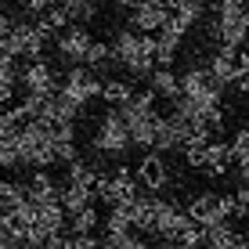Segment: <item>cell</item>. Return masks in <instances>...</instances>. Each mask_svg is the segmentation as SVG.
<instances>
[{
  "instance_id": "obj_11",
  "label": "cell",
  "mask_w": 249,
  "mask_h": 249,
  "mask_svg": "<svg viewBox=\"0 0 249 249\" xmlns=\"http://www.w3.org/2000/svg\"><path fill=\"white\" fill-rule=\"evenodd\" d=\"M188 217L195 220L199 228H210V224H217V220H228L224 213H220V195L217 192H202V195H195L192 202H188Z\"/></svg>"
},
{
  "instance_id": "obj_36",
  "label": "cell",
  "mask_w": 249,
  "mask_h": 249,
  "mask_svg": "<svg viewBox=\"0 0 249 249\" xmlns=\"http://www.w3.org/2000/svg\"><path fill=\"white\" fill-rule=\"evenodd\" d=\"M123 7H141V4H162V0H119Z\"/></svg>"
},
{
  "instance_id": "obj_42",
  "label": "cell",
  "mask_w": 249,
  "mask_h": 249,
  "mask_svg": "<svg viewBox=\"0 0 249 249\" xmlns=\"http://www.w3.org/2000/svg\"><path fill=\"white\" fill-rule=\"evenodd\" d=\"M22 249H29V246H22Z\"/></svg>"
},
{
  "instance_id": "obj_3",
  "label": "cell",
  "mask_w": 249,
  "mask_h": 249,
  "mask_svg": "<svg viewBox=\"0 0 249 249\" xmlns=\"http://www.w3.org/2000/svg\"><path fill=\"white\" fill-rule=\"evenodd\" d=\"M15 134H18V148H22V166H33V170L54 166V137H51L47 123L25 119Z\"/></svg>"
},
{
  "instance_id": "obj_31",
  "label": "cell",
  "mask_w": 249,
  "mask_h": 249,
  "mask_svg": "<svg viewBox=\"0 0 249 249\" xmlns=\"http://www.w3.org/2000/svg\"><path fill=\"white\" fill-rule=\"evenodd\" d=\"M18 4H22V11H25V15H44L47 7H54V4H58V0H18Z\"/></svg>"
},
{
  "instance_id": "obj_8",
  "label": "cell",
  "mask_w": 249,
  "mask_h": 249,
  "mask_svg": "<svg viewBox=\"0 0 249 249\" xmlns=\"http://www.w3.org/2000/svg\"><path fill=\"white\" fill-rule=\"evenodd\" d=\"M18 83L25 87V94H54L58 90V76L44 58H29L18 69Z\"/></svg>"
},
{
  "instance_id": "obj_1",
  "label": "cell",
  "mask_w": 249,
  "mask_h": 249,
  "mask_svg": "<svg viewBox=\"0 0 249 249\" xmlns=\"http://www.w3.org/2000/svg\"><path fill=\"white\" fill-rule=\"evenodd\" d=\"M108 54H112V69H123L126 80H148V72L156 69V36L126 25L108 44Z\"/></svg>"
},
{
  "instance_id": "obj_22",
  "label": "cell",
  "mask_w": 249,
  "mask_h": 249,
  "mask_svg": "<svg viewBox=\"0 0 249 249\" xmlns=\"http://www.w3.org/2000/svg\"><path fill=\"white\" fill-rule=\"evenodd\" d=\"M65 184H80V188H90L94 184V177L101 174L94 162H83V159H72V162H65Z\"/></svg>"
},
{
  "instance_id": "obj_38",
  "label": "cell",
  "mask_w": 249,
  "mask_h": 249,
  "mask_svg": "<svg viewBox=\"0 0 249 249\" xmlns=\"http://www.w3.org/2000/svg\"><path fill=\"white\" fill-rule=\"evenodd\" d=\"M235 249H249V235H235Z\"/></svg>"
},
{
  "instance_id": "obj_27",
  "label": "cell",
  "mask_w": 249,
  "mask_h": 249,
  "mask_svg": "<svg viewBox=\"0 0 249 249\" xmlns=\"http://www.w3.org/2000/svg\"><path fill=\"white\" fill-rule=\"evenodd\" d=\"M22 199H25L22 181H7V177H0V213H11Z\"/></svg>"
},
{
  "instance_id": "obj_10",
  "label": "cell",
  "mask_w": 249,
  "mask_h": 249,
  "mask_svg": "<svg viewBox=\"0 0 249 249\" xmlns=\"http://www.w3.org/2000/svg\"><path fill=\"white\" fill-rule=\"evenodd\" d=\"M210 76L220 83V87H231V83L238 80V72H242V65H238V47H224L220 44L217 51L210 54Z\"/></svg>"
},
{
  "instance_id": "obj_15",
  "label": "cell",
  "mask_w": 249,
  "mask_h": 249,
  "mask_svg": "<svg viewBox=\"0 0 249 249\" xmlns=\"http://www.w3.org/2000/svg\"><path fill=\"white\" fill-rule=\"evenodd\" d=\"M18 108H22V116H25V119L51 123V119H54V94H25Z\"/></svg>"
},
{
  "instance_id": "obj_33",
  "label": "cell",
  "mask_w": 249,
  "mask_h": 249,
  "mask_svg": "<svg viewBox=\"0 0 249 249\" xmlns=\"http://www.w3.org/2000/svg\"><path fill=\"white\" fill-rule=\"evenodd\" d=\"M11 25H15V18H11V15H4V11H0V51H4L7 36H11Z\"/></svg>"
},
{
  "instance_id": "obj_37",
  "label": "cell",
  "mask_w": 249,
  "mask_h": 249,
  "mask_svg": "<svg viewBox=\"0 0 249 249\" xmlns=\"http://www.w3.org/2000/svg\"><path fill=\"white\" fill-rule=\"evenodd\" d=\"M238 177H242V184H246V188H249V159H246V162H242V166H238Z\"/></svg>"
},
{
  "instance_id": "obj_35",
  "label": "cell",
  "mask_w": 249,
  "mask_h": 249,
  "mask_svg": "<svg viewBox=\"0 0 249 249\" xmlns=\"http://www.w3.org/2000/svg\"><path fill=\"white\" fill-rule=\"evenodd\" d=\"M231 87H238V90H242L246 98H249V69H246V72H238V80L231 83Z\"/></svg>"
},
{
  "instance_id": "obj_6",
  "label": "cell",
  "mask_w": 249,
  "mask_h": 249,
  "mask_svg": "<svg viewBox=\"0 0 249 249\" xmlns=\"http://www.w3.org/2000/svg\"><path fill=\"white\" fill-rule=\"evenodd\" d=\"M44 47H47V36L33 22H15L11 36H7V44H4V51L11 58H40Z\"/></svg>"
},
{
  "instance_id": "obj_24",
  "label": "cell",
  "mask_w": 249,
  "mask_h": 249,
  "mask_svg": "<svg viewBox=\"0 0 249 249\" xmlns=\"http://www.w3.org/2000/svg\"><path fill=\"white\" fill-rule=\"evenodd\" d=\"M22 166V148H18V134H0V170H18Z\"/></svg>"
},
{
  "instance_id": "obj_17",
  "label": "cell",
  "mask_w": 249,
  "mask_h": 249,
  "mask_svg": "<svg viewBox=\"0 0 249 249\" xmlns=\"http://www.w3.org/2000/svg\"><path fill=\"white\" fill-rule=\"evenodd\" d=\"M130 94H134V83L126 80V76H108V80H101V87H98V98H105L108 108H119Z\"/></svg>"
},
{
  "instance_id": "obj_18",
  "label": "cell",
  "mask_w": 249,
  "mask_h": 249,
  "mask_svg": "<svg viewBox=\"0 0 249 249\" xmlns=\"http://www.w3.org/2000/svg\"><path fill=\"white\" fill-rule=\"evenodd\" d=\"M15 90H18V65L7 51H0V108L15 98Z\"/></svg>"
},
{
  "instance_id": "obj_40",
  "label": "cell",
  "mask_w": 249,
  "mask_h": 249,
  "mask_svg": "<svg viewBox=\"0 0 249 249\" xmlns=\"http://www.w3.org/2000/svg\"><path fill=\"white\" fill-rule=\"evenodd\" d=\"M242 217H246V220H249V206H246V210H242Z\"/></svg>"
},
{
  "instance_id": "obj_23",
  "label": "cell",
  "mask_w": 249,
  "mask_h": 249,
  "mask_svg": "<svg viewBox=\"0 0 249 249\" xmlns=\"http://www.w3.org/2000/svg\"><path fill=\"white\" fill-rule=\"evenodd\" d=\"M36 224L47 228L51 235H54V231H65V210H62V202H44V206H36Z\"/></svg>"
},
{
  "instance_id": "obj_21",
  "label": "cell",
  "mask_w": 249,
  "mask_h": 249,
  "mask_svg": "<svg viewBox=\"0 0 249 249\" xmlns=\"http://www.w3.org/2000/svg\"><path fill=\"white\" fill-rule=\"evenodd\" d=\"M69 231L72 235H94V228L101 224V213H98V206H83V210H76V213H69Z\"/></svg>"
},
{
  "instance_id": "obj_34",
  "label": "cell",
  "mask_w": 249,
  "mask_h": 249,
  "mask_svg": "<svg viewBox=\"0 0 249 249\" xmlns=\"http://www.w3.org/2000/svg\"><path fill=\"white\" fill-rule=\"evenodd\" d=\"M231 199H235V210H238V217H242V210H246V206H249V188L242 184V188H238V192H235V195H231Z\"/></svg>"
},
{
  "instance_id": "obj_39",
  "label": "cell",
  "mask_w": 249,
  "mask_h": 249,
  "mask_svg": "<svg viewBox=\"0 0 249 249\" xmlns=\"http://www.w3.org/2000/svg\"><path fill=\"white\" fill-rule=\"evenodd\" d=\"M177 4H184V0H162V7H166V11H174Z\"/></svg>"
},
{
  "instance_id": "obj_25",
  "label": "cell",
  "mask_w": 249,
  "mask_h": 249,
  "mask_svg": "<svg viewBox=\"0 0 249 249\" xmlns=\"http://www.w3.org/2000/svg\"><path fill=\"white\" fill-rule=\"evenodd\" d=\"M58 4L69 11L72 22H90V18H98V11H101L105 0H58Z\"/></svg>"
},
{
  "instance_id": "obj_2",
  "label": "cell",
  "mask_w": 249,
  "mask_h": 249,
  "mask_svg": "<svg viewBox=\"0 0 249 249\" xmlns=\"http://www.w3.org/2000/svg\"><path fill=\"white\" fill-rule=\"evenodd\" d=\"M213 36L224 47H242L249 40V0H220L213 7Z\"/></svg>"
},
{
  "instance_id": "obj_5",
  "label": "cell",
  "mask_w": 249,
  "mask_h": 249,
  "mask_svg": "<svg viewBox=\"0 0 249 249\" xmlns=\"http://www.w3.org/2000/svg\"><path fill=\"white\" fill-rule=\"evenodd\" d=\"M98 87H101V80H98V72L94 69H87V65H72L65 72V83L58 90L65 94L69 101H76L80 108H87L94 98H98Z\"/></svg>"
},
{
  "instance_id": "obj_7",
  "label": "cell",
  "mask_w": 249,
  "mask_h": 249,
  "mask_svg": "<svg viewBox=\"0 0 249 249\" xmlns=\"http://www.w3.org/2000/svg\"><path fill=\"white\" fill-rule=\"evenodd\" d=\"M90 29L83 22H69L62 33L54 36V47H58V54L65 58L69 65H83V54H87V47H90Z\"/></svg>"
},
{
  "instance_id": "obj_16",
  "label": "cell",
  "mask_w": 249,
  "mask_h": 249,
  "mask_svg": "<svg viewBox=\"0 0 249 249\" xmlns=\"http://www.w3.org/2000/svg\"><path fill=\"white\" fill-rule=\"evenodd\" d=\"M148 90L156 94V98L174 101L177 94H181V87H177V76H174V69H170V65H156V69L148 72Z\"/></svg>"
},
{
  "instance_id": "obj_30",
  "label": "cell",
  "mask_w": 249,
  "mask_h": 249,
  "mask_svg": "<svg viewBox=\"0 0 249 249\" xmlns=\"http://www.w3.org/2000/svg\"><path fill=\"white\" fill-rule=\"evenodd\" d=\"M72 159H80L76 137H72V141H54V162H72Z\"/></svg>"
},
{
  "instance_id": "obj_32",
  "label": "cell",
  "mask_w": 249,
  "mask_h": 249,
  "mask_svg": "<svg viewBox=\"0 0 249 249\" xmlns=\"http://www.w3.org/2000/svg\"><path fill=\"white\" fill-rule=\"evenodd\" d=\"M40 249H69V235H65V231H54V235L44 238V246H40Z\"/></svg>"
},
{
  "instance_id": "obj_26",
  "label": "cell",
  "mask_w": 249,
  "mask_h": 249,
  "mask_svg": "<svg viewBox=\"0 0 249 249\" xmlns=\"http://www.w3.org/2000/svg\"><path fill=\"white\" fill-rule=\"evenodd\" d=\"M83 65L94 69V72H105L108 65H112V54H108V44H101V40H90L87 54H83Z\"/></svg>"
},
{
  "instance_id": "obj_29",
  "label": "cell",
  "mask_w": 249,
  "mask_h": 249,
  "mask_svg": "<svg viewBox=\"0 0 249 249\" xmlns=\"http://www.w3.org/2000/svg\"><path fill=\"white\" fill-rule=\"evenodd\" d=\"M246 159H249V123L235 134V141H231V162H235V166H242Z\"/></svg>"
},
{
  "instance_id": "obj_41",
  "label": "cell",
  "mask_w": 249,
  "mask_h": 249,
  "mask_svg": "<svg viewBox=\"0 0 249 249\" xmlns=\"http://www.w3.org/2000/svg\"><path fill=\"white\" fill-rule=\"evenodd\" d=\"M0 249H7V246H4V242H0Z\"/></svg>"
},
{
  "instance_id": "obj_13",
  "label": "cell",
  "mask_w": 249,
  "mask_h": 249,
  "mask_svg": "<svg viewBox=\"0 0 249 249\" xmlns=\"http://www.w3.org/2000/svg\"><path fill=\"white\" fill-rule=\"evenodd\" d=\"M199 170H202L206 177H224L228 170H231V144L210 137V141H206V156H202V166Z\"/></svg>"
},
{
  "instance_id": "obj_12",
  "label": "cell",
  "mask_w": 249,
  "mask_h": 249,
  "mask_svg": "<svg viewBox=\"0 0 249 249\" xmlns=\"http://www.w3.org/2000/svg\"><path fill=\"white\" fill-rule=\"evenodd\" d=\"M22 192L33 206H44V202H58V181L47 174V170H36L29 174V181H22Z\"/></svg>"
},
{
  "instance_id": "obj_19",
  "label": "cell",
  "mask_w": 249,
  "mask_h": 249,
  "mask_svg": "<svg viewBox=\"0 0 249 249\" xmlns=\"http://www.w3.org/2000/svg\"><path fill=\"white\" fill-rule=\"evenodd\" d=\"M58 202H62V210L69 217V213L90 206L94 202V192H90V188H80V184H62V188H58Z\"/></svg>"
},
{
  "instance_id": "obj_28",
  "label": "cell",
  "mask_w": 249,
  "mask_h": 249,
  "mask_svg": "<svg viewBox=\"0 0 249 249\" xmlns=\"http://www.w3.org/2000/svg\"><path fill=\"white\" fill-rule=\"evenodd\" d=\"M101 224H105V235H126V231H134L123 206H108V213H105V220H101Z\"/></svg>"
},
{
  "instance_id": "obj_4",
  "label": "cell",
  "mask_w": 249,
  "mask_h": 249,
  "mask_svg": "<svg viewBox=\"0 0 249 249\" xmlns=\"http://www.w3.org/2000/svg\"><path fill=\"white\" fill-rule=\"evenodd\" d=\"M94 152L98 156H108V159H123L130 152V130H126L123 116L116 108H108L105 116L98 119V130H94Z\"/></svg>"
},
{
  "instance_id": "obj_14",
  "label": "cell",
  "mask_w": 249,
  "mask_h": 249,
  "mask_svg": "<svg viewBox=\"0 0 249 249\" xmlns=\"http://www.w3.org/2000/svg\"><path fill=\"white\" fill-rule=\"evenodd\" d=\"M166 22H170V11H166L162 4L130 7V29H137V33H159Z\"/></svg>"
},
{
  "instance_id": "obj_9",
  "label": "cell",
  "mask_w": 249,
  "mask_h": 249,
  "mask_svg": "<svg viewBox=\"0 0 249 249\" xmlns=\"http://www.w3.org/2000/svg\"><path fill=\"white\" fill-rule=\"evenodd\" d=\"M134 177H137V184H141L144 192H152V195L170 184V170H166V162H162V156H156V152H144L141 156Z\"/></svg>"
},
{
  "instance_id": "obj_20",
  "label": "cell",
  "mask_w": 249,
  "mask_h": 249,
  "mask_svg": "<svg viewBox=\"0 0 249 249\" xmlns=\"http://www.w3.org/2000/svg\"><path fill=\"white\" fill-rule=\"evenodd\" d=\"M202 15H206V0H184V4H177L174 11H170V18L188 33V29H195V25L202 22Z\"/></svg>"
}]
</instances>
